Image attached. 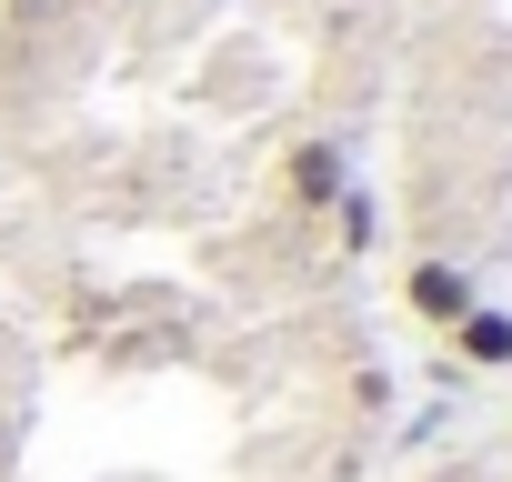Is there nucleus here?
<instances>
[{"label": "nucleus", "mask_w": 512, "mask_h": 482, "mask_svg": "<svg viewBox=\"0 0 512 482\" xmlns=\"http://www.w3.org/2000/svg\"><path fill=\"white\" fill-rule=\"evenodd\" d=\"M442 362H462V372H512V302H472V312L442 332Z\"/></svg>", "instance_id": "obj_3"}, {"label": "nucleus", "mask_w": 512, "mask_h": 482, "mask_svg": "<svg viewBox=\"0 0 512 482\" xmlns=\"http://www.w3.org/2000/svg\"><path fill=\"white\" fill-rule=\"evenodd\" d=\"M322 221H332V241H342V252H372V241H382V201H372L362 181H352V191H342Z\"/></svg>", "instance_id": "obj_4"}, {"label": "nucleus", "mask_w": 512, "mask_h": 482, "mask_svg": "<svg viewBox=\"0 0 512 482\" xmlns=\"http://www.w3.org/2000/svg\"><path fill=\"white\" fill-rule=\"evenodd\" d=\"M472 302H482V282H472L452 252H422V262H402V312H412L432 342H442V332H452Z\"/></svg>", "instance_id": "obj_2"}, {"label": "nucleus", "mask_w": 512, "mask_h": 482, "mask_svg": "<svg viewBox=\"0 0 512 482\" xmlns=\"http://www.w3.org/2000/svg\"><path fill=\"white\" fill-rule=\"evenodd\" d=\"M272 191L292 201V221H322V211L352 191V151H342L332 131H302V141L272 161Z\"/></svg>", "instance_id": "obj_1"}]
</instances>
